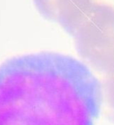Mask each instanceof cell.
I'll list each match as a JSON object with an SVG mask.
<instances>
[{
  "mask_svg": "<svg viewBox=\"0 0 114 125\" xmlns=\"http://www.w3.org/2000/svg\"><path fill=\"white\" fill-rule=\"evenodd\" d=\"M71 37L84 63L101 76L103 105L114 123V7L94 2Z\"/></svg>",
  "mask_w": 114,
  "mask_h": 125,
  "instance_id": "7a4b0ae2",
  "label": "cell"
},
{
  "mask_svg": "<svg viewBox=\"0 0 114 125\" xmlns=\"http://www.w3.org/2000/svg\"><path fill=\"white\" fill-rule=\"evenodd\" d=\"M101 84L84 62L39 52L0 66V125H95Z\"/></svg>",
  "mask_w": 114,
  "mask_h": 125,
  "instance_id": "6da1fadb",
  "label": "cell"
},
{
  "mask_svg": "<svg viewBox=\"0 0 114 125\" xmlns=\"http://www.w3.org/2000/svg\"><path fill=\"white\" fill-rule=\"evenodd\" d=\"M44 18L59 23L72 35L83 16L94 4L93 0H33Z\"/></svg>",
  "mask_w": 114,
  "mask_h": 125,
  "instance_id": "3957f363",
  "label": "cell"
}]
</instances>
